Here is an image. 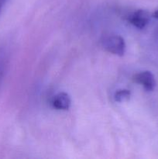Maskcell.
Returning <instances> with one entry per match:
<instances>
[{
    "mask_svg": "<svg viewBox=\"0 0 158 159\" xmlns=\"http://www.w3.org/2000/svg\"><path fill=\"white\" fill-rule=\"evenodd\" d=\"M102 45L105 51L115 55L122 56L125 52V42L119 35L106 36L102 39Z\"/></svg>",
    "mask_w": 158,
    "mask_h": 159,
    "instance_id": "1",
    "label": "cell"
},
{
    "mask_svg": "<svg viewBox=\"0 0 158 159\" xmlns=\"http://www.w3.org/2000/svg\"><path fill=\"white\" fill-rule=\"evenodd\" d=\"M133 81L142 85L146 91L152 92L156 87V80L153 73L150 71H143L133 76Z\"/></svg>",
    "mask_w": 158,
    "mask_h": 159,
    "instance_id": "2",
    "label": "cell"
},
{
    "mask_svg": "<svg viewBox=\"0 0 158 159\" xmlns=\"http://www.w3.org/2000/svg\"><path fill=\"white\" fill-rule=\"evenodd\" d=\"M150 20V16L147 11L138 9L132 12L128 16V21L138 29H144Z\"/></svg>",
    "mask_w": 158,
    "mask_h": 159,
    "instance_id": "3",
    "label": "cell"
},
{
    "mask_svg": "<svg viewBox=\"0 0 158 159\" xmlns=\"http://www.w3.org/2000/svg\"><path fill=\"white\" fill-rule=\"evenodd\" d=\"M52 107L57 110H68L71 105V99L67 93H57L53 97L51 101Z\"/></svg>",
    "mask_w": 158,
    "mask_h": 159,
    "instance_id": "4",
    "label": "cell"
},
{
    "mask_svg": "<svg viewBox=\"0 0 158 159\" xmlns=\"http://www.w3.org/2000/svg\"><path fill=\"white\" fill-rule=\"evenodd\" d=\"M131 96V93L128 89H119L115 93L114 99L115 101L118 102H126L129 99Z\"/></svg>",
    "mask_w": 158,
    "mask_h": 159,
    "instance_id": "5",
    "label": "cell"
},
{
    "mask_svg": "<svg viewBox=\"0 0 158 159\" xmlns=\"http://www.w3.org/2000/svg\"><path fill=\"white\" fill-rule=\"evenodd\" d=\"M6 59L4 55V53H0V85H1L2 82L4 78L5 71H6Z\"/></svg>",
    "mask_w": 158,
    "mask_h": 159,
    "instance_id": "6",
    "label": "cell"
},
{
    "mask_svg": "<svg viewBox=\"0 0 158 159\" xmlns=\"http://www.w3.org/2000/svg\"><path fill=\"white\" fill-rule=\"evenodd\" d=\"M6 2H7V0H0V14H1L2 11Z\"/></svg>",
    "mask_w": 158,
    "mask_h": 159,
    "instance_id": "7",
    "label": "cell"
},
{
    "mask_svg": "<svg viewBox=\"0 0 158 159\" xmlns=\"http://www.w3.org/2000/svg\"><path fill=\"white\" fill-rule=\"evenodd\" d=\"M153 17L156 19H158V9L154 12V13H153Z\"/></svg>",
    "mask_w": 158,
    "mask_h": 159,
    "instance_id": "8",
    "label": "cell"
}]
</instances>
